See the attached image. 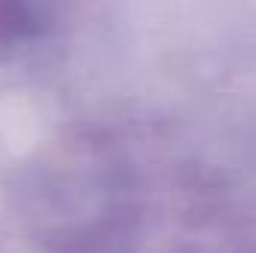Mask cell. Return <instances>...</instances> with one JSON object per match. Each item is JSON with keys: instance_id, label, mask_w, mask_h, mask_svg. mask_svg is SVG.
Segmentation results:
<instances>
[{"instance_id": "cell-1", "label": "cell", "mask_w": 256, "mask_h": 253, "mask_svg": "<svg viewBox=\"0 0 256 253\" xmlns=\"http://www.w3.org/2000/svg\"><path fill=\"white\" fill-rule=\"evenodd\" d=\"M39 21H42L39 0H0V45H12L33 36Z\"/></svg>"}]
</instances>
